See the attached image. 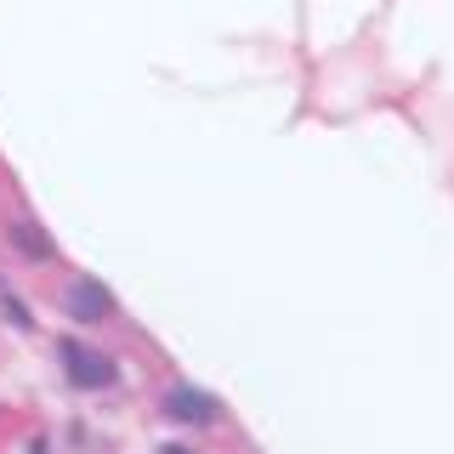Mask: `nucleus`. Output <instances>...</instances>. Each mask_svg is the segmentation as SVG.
<instances>
[{
    "mask_svg": "<svg viewBox=\"0 0 454 454\" xmlns=\"http://www.w3.org/2000/svg\"><path fill=\"white\" fill-rule=\"evenodd\" d=\"M63 375L74 380L80 392H97V387H114V375H120V369H114V358H103V352H91V347H80V340H63Z\"/></svg>",
    "mask_w": 454,
    "mask_h": 454,
    "instance_id": "nucleus-1",
    "label": "nucleus"
},
{
    "mask_svg": "<svg viewBox=\"0 0 454 454\" xmlns=\"http://www.w3.org/2000/svg\"><path fill=\"white\" fill-rule=\"evenodd\" d=\"M165 415H170V420H188V426H210V420H216V403H210L199 387H170Z\"/></svg>",
    "mask_w": 454,
    "mask_h": 454,
    "instance_id": "nucleus-2",
    "label": "nucleus"
},
{
    "mask_svg": "<svg viewBox=\"0 0 454 454\" xmlns=\"http://www.w3.org/2000/svg\"><path fill=\"white\" fill-rule=\"evenodd\" d=\"M68 312H74V324H103L114 301H108V290H97L91 278H74L68 284Z\"/></svg>",
    "mask_w": 454,
    "mask_h": 454,
    "instance_id": "nucleus-3",
    "label": "nucleus"
},
{
    "mask_svg": "<svg viewBox=\"0 0 454 454\" xmlns=\"http://www.w3.org/2000/svg\"><path fill=\"white\" fill-rule=\"evenodd\" d=\"M12 239H18V245H23L28 255H35V262H51V245L35 233V222H18V227H12Z\"/></svg>",
    "mask_w": 454,
    "mask_h": 454,
    "instance_id": "nucleus-4",
    "label": "nucleus"
},
{
    "mask_svg": "<svg viewBox=\"0 0 454 454\" xmlns=\"http://www.w3.org/2000/svg\"><path fill=\"white\" fill-rule=\"evenodd\" d=\"M0 307H6V318L18 324V330H28V324H35V318L23 312V301H18V295H6V290H0Z\"/></svg>",
    "mask_w": 454,
    "mask_h": 454,
    "instance_id": "nucleus-5",
    "label": "nucleus"
},
{
    "mask_svg": "<svg viewBox=\"0 0 454 454\" xmlns=\"http://www.w3.org/2000/svg\"><path fill=\"white\" fill-rule=\"evenodd\" d=\"M160 454H193V449H182V443H170V449H160Z\"/></svg>",
    "mask_w": 454,
    "mask_h": 454,
    "instance_id": "nucleus-6",
    "label": "nucleus"
}]
</instances>
